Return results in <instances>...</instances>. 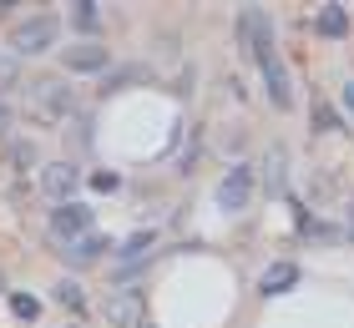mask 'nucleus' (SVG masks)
I'll use <instances>...</instances> for the list:
<instances>
[{
	"label": "nucleus",
	"instance_id": "nucleus-1",
	"mask_svg": "<svg viewBox=\"0 0 354 328\" xmlns=\"http://www.w3.org/2000/svg\"><path fill=\"white\" fill-rule=\"evenodd\" d=\"M238 30H243V51L263 66V61L273 56V15H268V10H243Z\"/></svg>",
	"mask_w": 354,
	"mask_h": 328
},
{
	"label": "nucleus",
	"instance_id": "nucleus-2",
	"mask_svg": "<svg viewBox=\"0 0 354 328\" xmlns=\"http://www.w3.org/2000/svg\"><path fill=\"white\" fill-rule=\"evenodd\" d=\"M56 41V15H30V21L15 26V51L21 56H36Z\"/></svg>",
	"mask_w": 354,
	"mask_h": 328
},
{
	"label": "nucleus",
	"instance_id": "nucleus-3",
	"mask_svg": "<svg viewBox=\"0 0 354 328\" xmlns=\"http://www.w3.org/2000/svg\"><path fill=\"white\" fill-rule=\"evenodd\" d=\"M51 233H56V238H86V233H91V212H86L82 202H61V207L51 212Z\"/></svg>",
	"mask_w": 354,
	"mask_h": 328
},
{
	"label": "nucleus",
	"instance_id": "nucleus-4",
	"mask_svg": "<svg viewBox=\"0 0 354 328\" xmlns=\"http://www.w3.org/2000/svg\"><path fill=\"white\" fill-rule=\"evenodd\" d=\"M248 192H253V172H248V167H233V172L218 182V207L238 212V207L248 202Z\"/></svg>",
	"mask_w": 354,
	"mask_h": 328
},
{
	"label": "nucleus",
	"instance_id": "nucleus-5",
	"mask_svg": "<svg viewBox=\"0 0 354 328\" xmlns=\"http://www.w3.org/2000/svg\"><path fill=\"white\" fill-rule=\"evenodd\" d=\"M71 111V91L66 86H56V81H36V117H66Z\"/></svg>",
	"mask_w": 354,
	"mask_h": 328
},
{
	"label": "nucleus",
	"instance_id": "nucleus-6",
	"mask_svg": "<svg viewBox=\"0 0 354 328\" xmlns=\"http://www.w3.org/2000/svg\"><path fill=\"white\" fill-rule=\"evenodd\" d=\"M259 71H263V81H268V102L288 111V106H294V86H288V71L279 66V56H268Z\"/></svg>",
	"mask_w": 354,
	"mask_h": 328
},
{
	"label": "nucleus",
	"instance_id": "nucleus-7",
	"mask_svg": "<svg viewBox=\"0 0 354 328\" xmlns=\"http://www.w3.org/2000/svg\"><path fill=\"white\" fill-rule=\"evenodd\" d=\"M106 318L117 323V328H137V323H142V303H137V293H117V298H106Z\"/></svg>",
	"mask_w": 354,
	"mask_h": 328
},
{
	"label": "nucleus",
	"instance_id": "nucleus-8",
	"mask_svg": "<svg viewBox=\"0 0 354 328\" xmlns=\"http://www.w3.org/2000/svg\"><path fill=\"white\" fill-rule=\"evenodd\" d=\"M294 283H299V262H273V268L263 273L259 293H263V298H273V293H283V288H294Z\"/></svg>",
	"mask_w": 354,
	"mask_h": 328
},
{
	"label": "nucleus",
	"instance_id": "nucleus-9",
	"mask_svg": "<svg viewBox=\"0 0 354 328\" xmlns=\"http://www.w3.org/2000/svg\"><path fill=\"white\" fill-rule=\"evenodd\" d=\"M41 187L51 192V197H71V192H76V172H71V162H56V167H46Z\"/></svg>",
	"mask_w": 354,
	"mask_h": 328
},
{
	"label": "nucleus",
	"instance_id": "nucleus-10",
	"mask_svg": "<svg viewBox=\"0 0 354 328\" xmlns=\"http://www.w3.org/2000/svg\"><path fill=\"white\" fill-rule=\"evenodd\" d=\"M66 66H71V71H102V66H106V51H102V46H71V51H66Z\"/></svg>",
	"mask_w": 354,
	"mask_h": 328
},
{
	"label": "nucleus",
	"instance_id": "nucleus-11",
	"mask_svg": "<svg viewBox=\"0 0 354 328\" xmlns=\"http://www.w3.org/2000/svg\"><path fill=\"white\" fill-rule=\"evenodd\" d=\"M314 30H319V36H344V30H349V10L344 6H324L319 21H314Z\"/></svg>",
	"mask_w": 354,
	"mask_h": 328
},
{
	"label": "nucleus",
	"instance_id": "nucleus-12",
	"mask_svg": "<svg viewBox=\"0 0 354 328\" xmlns=\"http://www.w3.org/2000/svg\"><path fill=\"white\" fill-rule=\"evenodd\" d=\"M106 248H111V242H106L102 233H86V238H76V242H71V262H96Z\"/></svg>",
	"mask_w": 354,
	"mask_h": 328
},
{
	"label": "nucleus",
	"instance_id": "nucleus-13",
	"mask_svg": "<svg viewBox=\"0 0 354 328\" xmlns=\"http://www.w3.org/2000/svg\"><path fill=\"white\" fill-rule=\"evenodd\" d=\"M152 242H157V233H137V238H127V242H122V262H127V268H132V262H142L137 253H147Z\"/></svg>",
	"mask_w": 354,
	"mask_h": 328
},
{
	"label": "nucleus",
	"instance_id": "nucleus-14",
	"mask_svg": "<svg viewBox=\"0 0 354 328\" xmlns=\"http://www.w3.org/2000/svg\"><path fill=\"white\" fill-rule=\"evenodd\" d=\"M56 298H61V303H66V308H71V313H82V308H86V293H82V288H76V283H71V278H66V283H56Z\"/></svg>",
	"mask_w": 354,
	"mask_h": 328
},
{
	"label": "nucleus",
	"instance_id": "nucleus-15",
	"mask_svg": "<svg viewBox=\"0 0 354 328\" xmlns=\"http://www.w3.org/2000/svg\"><path fill=\"white\" fill-rule=\"evenodd\" d=\"M10 308H15V318H36V313H41L30 293H15V298H10Z\"/></svg>",
	"mask_w": 354,
	"mask_h": 328
},
{
	"label": "nucleus",
	"instance_id": "nucleus-16",
	"mask_svg": "<svg viewBox=\"0 0 354 328\" xmlns=\"http://www.w3.org/2000/svg\"><path fill=\"white\" fill-rule=\"evenodd\" d=\"M71 21H76V30H96V6H76Z\"/></svg>",
	"mask_w": 354,
	"mask_h": 328
},
{
	"label": "nucleus",
	"instance_id": "nucleus-17",
	"mask_svg": "<svg viewBox=\"0 0 354 328\" xmlns=\"http://www.w3.org/2000/svg\"><path fill=\"white\" fill-rule=\"evenodd\" d=\"M268 187H283V152H268Z\"/></svg>",
	"mask_w": 354,
	"mask_h": 328
},
{
	"label": "nucleus",
	"instance_id": "nucleus-18",
	"mask_svg": "<svg viewBox=\"0 0 354 328\" xmlns=\"http://www.w3.org/2000/svg\"><path fill=\"white\" fill-rule=\"evenodd\" d=\"M91 187L96 192H111V187H117V172H91Z\"/></svg>",
	"mask_w": 354,
	"mask_h": 328
},
{
	"label": "nucleus",
	"instance_id": "nucleus-19",
	"mask_svg": "<svg viewBox=\"0 0 354 328\" xmlns=\"http://www.w3.org/2000/svg\"><path fill=\"white\" fill-rule=\"evenodd\" d=\"M344 106L354 111V81H349V86H344Z\"/></svg>",
	"mask_w": 354,
	"mask_h": 328
},
{
	"label": "nucleus",
	"instance_id": "nucleus-20",
	"mask_svg": "<svg viewBox=\"0 0 354 328\" xmlns=\"http://www.w3.org/2000/svg\"><path fill=\"white\" fill-rule=\"evenodd\" d=\"M349 227H354V212H349Z\"/></svg>",
	"mask_w": 354,
	"mask_h": 328
}]
</instances>
